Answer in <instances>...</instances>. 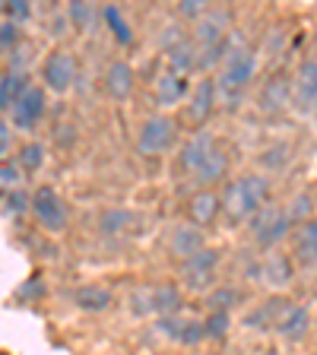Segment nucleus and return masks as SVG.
Masks as SVG:
<instances>
[{
    "label": "nucleus",
    "mask_w": 317,
    "mask_h": 355,
    "mask_svg": "<svg viewBox=\"0 0 317 355\" xmlns=\"http://www.w3.org/2000/svg\"><path fill=\"white\" fill-rule=\"evenodd\" d=\"M254 76H257V51H254L248 38L232 32L229 35V51L222 58L219 70H216V86H219V105L235 111L244 102L248 89H251Z\"/></svg>",
    "instance_id": "1"
},
{
    "label": "nucleus",
    "mask_w": 317,
    "mask_h": 355,
    "mask_svg": "<svg viewBox=\"0 0 317 355\" xmlns=\"http://www.w3.org/2000/svg\"><path fill=\"white\" fill-rule=\"evenodd\" d=\"M270 178L260 175V171H248V175L229 178L225 187H222V216L232 222V225H241V222H251L260 209L270 203Z\"/></svg>",
    "instance_id": "2"
},
{
    "label": "nucleus",
    "mask_w": 317,
    "mask_h": 355,
    "mask_svg": "<svg viewBox=\"0 0 317 355\" xmlns=\"http://www.w3.org/2000/svg\"><path fill=\"white\" fill-rule=\"evenodd\" d=\"M295 225L298 222L289 207H270V203H266V207L251 219L248 229H251L254 244H257L260 251H273L276 244H282L292 232H295Z\"/></svg>",
    "instance_id": "3"
},
{
    "label": "nucleus",
    "mask_w": 317,
    "mask_h": 355,
    "mask_svg": "<svg viewBox=\"0 0 317 355\" xmlns=\"http://www.w3.org/2000/svg\"><path fill=\"white\" fill-rule=\"evenodd\" d=\"M219 260H222L219 248L203 244L187 260H178V282L187 292H209L216 286V276H219Z\"/></svg>",
    "instance_id": "4"
},
{
    "label": "nucleus",
    "mask_w": 317,
    "mask_h": 355,
    "mask_svg": "<svg viewBox=\"0 0 317 355\" xmlns=\"http://www.w3.org/2000/svg\"><path fill=\"white\" fill-rule=\"evenodd\" d=\"M178 143V121L169 114H149L146 121L137 130V153L155 159V155H165L171 146Z\"/></svg>",
    "instance_id": "5"
},
{
    "label": "nucleus",
    "mask_w": 317,
    "mask_h": 355,
    "mask_svg": "<svg viewBox=\"0 0 317 355\" xmlns=\"http://www.w3.org/2000/svg\"><path fill=\"white\" fill-rule=\"evenodd\" d=\"M32 216L48 235H60V232H67V222H70V207L58 187L42 184L32 191Z\"/></svg>",
    "instance_id": "6"
},
{
    "label": "nucleus",
    "mask_w": 317,
    "mask_h": 355,
    "mask_svg": "<svg viewBox=\"0 0 317 355\" xmlns=\"http://www.w3.org/2000/svg\"><path fill=\"white\" fill-rule=\"evenodd\" d=\"M38 76H42V86L54 96H67L76 83V58L64 48H54L42 58V67H38Z\"/></svg>",
    "instance_id": "7"
},
{
    "label": "nucleus",
    "mask_w": 317,
    "mask_h": 355,
    "mask_svg": "<svg viewBox=\"0 0 317 355\" xmlns=\"http://www.w3.org/2000/svg\"><path fill=\"white\" fill-rule=\"evenodd\" d=\"M292 102H295V76L286 73V70H276V73L266 76V83L260 86L257 98H254L257 111L260 114H266V118L282 114Z\"/></svg>",
    "instance_id": "8"
},
{
    "label": "nucleus",
    "mask_w": 317,
    "mask_h": 355,
    "mask_svg": "<svg viewBox=\"0 0 317 355\" xmlns=\"http://www.w3.org/2000/svg\"><path fill=\"white\" fill-rule=\"evenodd\" d=\"M162 54H165V64L181 70V73H187V76L203 70L200 44L194 42V35H185L181 29H169V35H162Z\"/></svg>",
    "instance_id": "9"
},
{
    "label": "nucleus",
    "mask_w": 317,
    "mask_h": 355,
    "mask_svg": "<svg viewBox=\"0 0 317 355\" xmlns=\"http://www.w3.org/2000/svg\"><path fill=\"white\" fill-rule=\"evenodd\" d=\"M216 108H219V86L213 76H203V80H197V86H191V96L185 102V121L194 130H200L209 124Z\"/></svg>",
    "instance_id": "10"
},
{
    "label": "nucleus",
    "mask_w": 317,
    "mask_h": 355,
    "mask_svg": "<svg viewBox=\"0 0 317 355\" xmlns=\"http://www.w3.org/2000/svg\"><path fill=\"white\" fill-rule=\"evenodd\" d=\"M44 92H48L44 86H35V83H32V86L13 102V108H10L7 114L16 124V130H22V133L38 130V124L44 121V111H48V96H44Z\"/></svg>",
    "instance_id": "11"
},
{
    "label": "nucleus",
    "mask_w": 317,
    "mask_h": 355,
    "mask_svg": "<svg viewBox=\"0 0 317 355\" xmlns=\"http://www.w3.org/2000/svg\"><path fill=\"white\" fill-rule=\"evenodd\" d=\"M187 96H191V76L165 64L162 70H159V76L153 80L155 105H159V108H175V105L187 102Z\"/></svg>",
    "instance_id": "12"
},
{
    "label": "nucleus",
    "mask_w": 317,
    "mask_h": 355,
    "mask_svg": "<svg viewBox=\"0 0 317 355\" xmlns=\"http://www.w3.org/2000/svg\"><path fill=\"white\" fill-rule=\"evenodd\" d=\"M216 146H219V140H216V137L207 130V127L194 130L191 137L181 143V149H178V168H181V175H185V178H194V175H197L200 165L207 162L209 153H213Z\"/></svg>",
    "instance_id": "13"
},
{
    "label": "nucleus",
    "mask_w": 317,
    "mask_h": 355,
    "mask_svg": "<svg viewBox=\"0 0 317 355\" xmlns=\"http://www.w3.org/2000/svg\"><path fill=\"white\" fill-rule=\"evenodd\" d=\"M159 330H162L165 340H171L175 346H200L207 340V327L197 318H185L181 311L178 314H165L159 318Z\"/></svg>",
    "instance_id": "14"
},
{
    "label": "nucleus",
    "mask_w": 317,
    "mask_h": 355,
    "mask_svg": "<svg viewBox=\"0 0 317 355\" xmlns=\"http://www.w3.org/2000/svg\"><path fill=\"white\" fill-rule=\"evenodd\" d=\"M273 333L280 336L282 343H292V346L302 343L305 336L311 333V311L305 308V304H298V302H282Z\"/></svg>",
    "instance_id": "15"
},
{
    "label": "nucleus",
    "mask_w": 317,
    "mask_h": 355,
    "mask_svg": "<svg viewBox=\"0 0 317 355\" xmlns=\"http://www.w3.org/2000/svg\"><path fill=\"white\" fill-rule=\"evenodd\" d=\"M133 89H137V73H133V67L127 60H108L102 70V92L105 98L111 102H127L133 96Z\"/></svg>",
    "instance_id": "16"
},
{
    "label": "nucleus",
    "mask_w": 317,
    "mask_h": 355,
    "mask_svg": "<svg viewBox=\"0 0 317 355\" xmlns=\"http://www.w3.org/2000/svg\"><path fill=\"white\" fill-rule=\"evenodd\" d=\"M222 216V191L216 187H197L187 200V219L197 222L200 229L216 225V219Z\"/></svg>",
    "instance_id": "17"
},
{
    "label": "nucleus",
    "mask_w": 317,
    "mask_h": 355,
    "mask_svg": "<svg viewBox=\"0 0 317 355\" xmlns=\"http://www.w3.org/2000/svg\"><path fill=\"white\" fill-rule=\"evenodd\" d=\"M207 229H200L197 222H181V225H175L171 229V238H169V254L175 260H187L191 254H197L203 244H207V235H203Z\"/></svg>",
    "instance_id": "18"
},
{
    "label": "nucleus",
    "mask_w": 317,
    "mask_h": 355,
    "mask_svg": "<svg viewBox=\"0 0 317 355\" xmlns=\"http://www.w3.org/2000/svg\"><path fill=\"white\" fill-rule=\"evenodd\" d=\"M64 16L70 22V29L80 35H92L102 26V7H96L92 0H67Z\"/></svg>",
    "instance_id": "19"
},
{
    "label": "nucleus",
    "mask_w": 317,
    "mask_h": 355,
    "mask_svg": "<svg viewBox=\"0 0 317 355\" xmlns=\"http://www.w3.org/2000/svg\"><path fill=\"white\" fill-rule=\"evenodd\" d=\"M257 276H260V282L270 288H286L289 282H292V276H295L292 257H286V254H280V251H270L264 257V263H260Z\"/></svg>",
    "instance_id": "20"
},
{
    "label": "nucleus",
    "mask_w": 317,
    "mask_h": 355,
    "mask_svg": "<svg viewBox=\"0 0 317 355\" xmlns=\"http://www.w3.org/2000/svg\"><path fill=\"white\" fill-rule=\"evenodd\" d=\"M229 168H232V162H229V153L222 149V143L209 153V159L203 165H200V171L191 178L197 187H216V184H222V181H229Z\"/></svg>",
    "instance_id": "21"
},
{
    "label": "nucleus",
    "mask_w": 317,
    "mask_h": 355,
    "mask_svg": "<svg viewBox=\"0 0 317 355\" xmlns=\"http://www.w3.org/2000/svg\"><path fill=\"white\" fill-rule=\"evenodd\" d=\"M102 26L108 29L111 42L118 44V48H130L133 44V26L127 22L124 10H121V3H114V0H108V3H102Z\"/></svg>",
    "instance_id": "22"
},
{
    "label": "nucleus",
    "mask_w": 317,
    "mask_h": 355,
    "mask_svg": "<svg viewBox=\"0 0 317 355\" xmlns=\"http://www.w3.org/2000/svg\"><path fill=\"white\" fill-rule=\"evenodd\" d=\"M292 76H295V105L311 111V105L317 102V58H305Z\"/></svg>",
    "instance_id": "23"
},
{
    "label": "nucleus",
    "mask_w": 317,
    "mask_h": 355,
    "mask_svg": "<svg viewBox=\"0 0 317 355\" xmlns=\"http://www.w3.org/2000/svg\"><path fill=\"white\" fill-rule=\"evenodd\" d=\"M292 244H295V260L302 263H317V219L308 216L295 225L292 232Z\"/></svg>",
    "instance_id": "24"
},
{
    "label": "nucleus",
    "mask_w": 317,
    "mask_h": 355,
    "mask_svg": "<svg viewBox=\"0 0 317 355\" xmlns=\"http://www.w3.org/2000/svg\"><path fill=\"white\" fill-rule=\"evenodd\" d=\"M74 304L80 311H86V314H105L114 304V295L105 286H80L74 292Z\"/></svg>",
    "instance_id": "25"
},
{
    "label": "nucleus",
    "mask_w": 317,
    "mask_h": 355,
    "mask_svg": "<svg viewBox=\"0 0 317 355\" xmlns=\"http://www.w3.org/2000/svg\"><path fill=\"white\" fill-rule=\"evenodd\" d=\"M29 86H32L29 76L22 73L19 67H7V70L0 73V108L10 111V108H13V102H16V98H19Z\"/></svg>",
    "instance_id": "26"
},
{
    "label": "nucleus",
    "mask_w": 317,
    "mask_h": 355,
    "mask_svg": "<svg viewBox=\"0 0 317 355\" xmlns=\"http://www.w3.org/2000/svg\"><path fill=\"white\" fill-rule=\"evenodd\" d=\"M137 222H140L137 213H130L124 207H111V209H102V216H98V232L102 235H127Z\"/></svg>",
    "instance_id": "27"
},
{
    "label": "nucleus",
    "mask_w": 317,
    "mask_h": 355,
    "mask_svg": "<svg viewBox=\"0 0 317 355\" xmlns=\"http://www.w3.org/2000/svg\"><path fill=\"white\" fill-rule=\"evenodd\" d=\"M280 308H282V298H270V302L257 304L254 311L244 314V327H251L257 333H270L276 330V318H280Z\"/></svg>",
    "instance_id": "28"
},
{
    "label": "nucleus",
    "mask_w": 317,
    "mask_h": 355,
    "mask_svg": "<svg viewBox=\"0 0 317 355\" xmlns=\"http://www.w3.org/2000/svg\"><path fill=\"white\" fill-rule=\"evenodd\" d=\"M181 282H162L155 286V314L165 318V314H178L185 308V292H181Z\"/></svg>",
    "instance_id": "29"
},
{
    "label": "nucleus",
    "mask_w": 317,
    "mask_h": 355,
    "mask_svg": "<svg viewBox=\"0 0 317 355\" xmlns=\"http://www.w3.org/2000/svg\"><path fill=\"white\" fill-rule=\"evenodd\" d=\"M44 143L38 140H29V143H22L19 149H16V162L22 165V171L26 175H38V171L44 168Z\"/></svg>",
    "instance_id": "30"
},
{
    "label": "nucleus",
    "mask_w": 317,
    "mask_h": 355,
    "mask_svg": "<svg viewBox=\"0 0 317 355\" xmlns=\"http://www.w3.org/2000/svg\"><path fill=\"white\" fill-rule=\"evenodd\" d=\"M203 327H207V340L222 343L225 336H229V330H232V311L209 308V314L203 318Z\"/></svg>",
    "instance_id": "31"
},
{
    "label": "nucleus",
    "mask_w": 317,
    "mask_h": 355,
    "mask_svg": "<svg viewBox=\"0 0 317 355\" xmlns=\"http://www.w3.org/2000/svg\"><path fill=\"white\" fill-rule=\"evenodd\" d=\"M32 209V193H26L22 187H10L3 191V216L7 219H19Z\"/></svg>",
    "instance_id": "32"
},
{
    "label": "nucleus",
    "mask_w": 317,
    "mask_h": 355,
    "mask_svg": "<svg viewBox=\"0 0 317 355\" xmlns=\"http://www.w3.org/2000/svg\"><path fill=\"white\" fill-rule=\"evenodd\" d=\"M241 302H244V292L238 286H216V288H209V295H207L209 308H222V311L238 308Z\"/></svg>",
    "instance_id": "33"
},
{
    "label": "nucleus",
    "mask_w": 317,
    "mask_h": 355,
    "mask_svg": "<svg viewBox=\"0 0 317 355\" xmlns=\"http://www.w3.org/2000/svg\"><path fill=\"white\" fill-rule=\"evenodd\" d=\"M130 314H137V318H149V314H155V286H140L130 292Z\"/></svg>",
    "instance_id": "34"
},
{
    "label": "nucleus",
    "mask_w": 317,
    "mask_h": 355,
    "mask_svg": "<svg viewBox=\"0 0 317 355\" xmlns=\"http://www.w3.org/2000/svg\"><path fill=\"white\" fill-rule=\"evenodd\" d=\"M213 10V0H175V16L181 22H197Z\"/></svg>",
    "instance_id": "35"
},
{
    "label": "nucleus",
    "mask_w": 317,
    "mask_h": 355,
    "mask_svg": "<svg viewBox=\"0 0 317 355\" xmlns=\"http://www.w3.org/2000/svg\"><path fill=\"white\" fill-rule=\"evenodd\" d=\"M19 26H22V22H16V19H3V22H0V51H3V54H13L16 48H19V42H22Z\"/></svg>",
    "instance_id": "36"
},
{
    "label": "nucleus",
    "mask_w": 317,
    "mask_h": 355,
    "mask_svg": "<svg viewBox=\"0 0 317 355\" xmlns=\"http://www.w3.org/2000/svg\"><path fill=\"white\" fill-rule=\"evenodd\" d=\"M0 10H3V19H16V22H29L35 7L32 0H0Z\"/></svg>",
    "instance_id": "37"
},
{
    "label": "nucleus",
    "mask_w": 317,
    "mask_h": 355,
    "mask_svg": "<svg viewBox=\"0 0 317 355\" xmlns=\"http://www.w3.org/2000/svg\"><path fill=\"white\" fill-rule=\"evenodd\" d=\"M22 178H26L22 165L13 162V159H3V165H0V184H3V191H10V187H19Z\"/></svg>",
    "instance_id": "38"
},
{
    "label": "nucleus",
    "mask_w": 317,
    "mask_h": 355,
    "mask_svg": "<svg viewBox=\"0 0 317 355\" xmlns=\"http://www.w3.org/2000/svg\"><path fill=\"white\" fill-rule=\"evenodd\" d=\"M13 130H16V124L13 121H0V155L3 159H10V153L16 149V137H13Z\"/></svg>",
    "instance_id": "39"
},
{
    "label": "nucleus",
    "mask_w": 317,
    "mask_h": 355,
    "mask_svg": "<svg viewBox=\"0 0 317 355\" xmlns=\"http://www.w3.org/2000/svg\"><path fill=\"white\" fill-rule=\"evenodd\" d=\"M289 209H292V216H295V222L308 219V213H311V197H308V193H298V197H295V203H289Z\"/></svg>",
    "instance_id": "40"
},
{
    "label": "nucleus",
    "mask_w": 317,
    "mask_h": 355,
    "mask_svg": "<svg viewBox=\"0 0 317 355\" xmlns=\"http://www.w3.org/2000/svg\"><path fill=\"white\" fill-rule=\"evenodd\" d=\"M311 114H314V118H317V102H314V105H311Z\"/></svg>",
    "instance_id": "41"
},
{
    "label": "nucleus",
    "mask_w": 317,
    "mask_h": 355,
    "mask_svg": "<svg viewBox=\"0 0 317 355\" xmlns=\"http://www.w3.org/2000/svg\"><path fill=\"white\" fill-rule=\"evenodd\" d=\"M216 3H235V0H216Z\"/></svg>",
    "instance_id": "42"
},
{
    "label": "nucleus",
    "mask_w": 317,
    "mask_h": 355,
    "mask_svg": "<svg viewBox=\"0 0 317 355\" xmlns=\"http://www.w3.org/2000/svg\"><path fill=\"white\" fill-rule=\"evenodd\" d=\"M133 3H143V0H133Z\"/></svg>",
    "instance_id": "43"
}]
</instances>
